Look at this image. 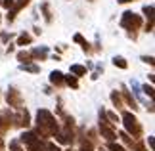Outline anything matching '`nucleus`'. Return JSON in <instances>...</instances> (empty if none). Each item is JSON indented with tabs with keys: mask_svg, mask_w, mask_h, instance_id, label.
Returning <instances> with one entry per match:
<instances>
[{
	"mask_svg": "<svg viewBox=\"0 0 155 151\" xmlns=\"http://www.w3.org/2000/svg\"><path fill=\"white\" fill-rule=\"evenodd\" d=\"M59 132V123L56 120V117L48 111V109H38L37 113V134L40 140H46L50 136H56Z\"/></svg>",
	"mask_w": 155,
	"mask_h": 151,
	"instance_id": "1",
	"label": "nucleus"
},
{
	"mask_svg": "<svg viewBox=\"0 0 155 151\" xmlns=\"http://www.w3.org/2000/svg\"><path fill=\"white\" fill-rule=\"evenodd\" d=\"M123 124H124V128H127L124 132H127L128 136H132L134 140H140L142 138V132H144L142 130V124L138 123V119H136L132 113H128V111L123 113Z\"/></svg>",
	"mask_w": 155,
	"mask_h": 151,
	"instance_id": "2",
	"label": "nucleus"
},
{
	"mask_svg": "<svg viewBox=\"0 0 155 151\" xmlns=\"http://www.w3.org/2000/svg\"><path fill=\"white\" fill-rule=\"evenodd\" d=\"M121 27L127 29L128 34L132 38H136V33L134 31H138V29L142 27V17L138 14H134V11H124L123 17H121Z\"/></svg>",
	"mask_w": 155,
	"mask_h": 151,
	"instance_id": "3",
	"label": "nucleus"
},
{
	"mask_svg": "<svg viewBox=\"0 0 155 151\" xmlns=\"http://www.w3.org/2000/svg\"><path fill=\"white\" fill-rule=\"evenodd\" d=\"M17 142L27 146V151H46V142H42L35 132H25Z\"/></svg>",
	"mask_w": 155,
	"mask_h": 151,
	"instance_id": "4",
	"label": "nucleus"
},
{
	"mask_svg": "<svg viewBox=\"0 0 155 151\" xmlns=\"http://www.w3.org/2000/svg\"><path fill=\"white\" fill-rule=\"evenodd\" d=\"M100 132L102 138H105L107 142H115L117 132H115V124H111L105 117V109H100Z\"/></svg>",
	"mask_w": 155,
	"mask_h": 151,
	"instance_id": "5",
	"label": "nucleus"
},
{
	"mask_svg": "<svg viewBox=\"0 0 155 151\" xmlns=\"http://www.w3.org/2000/svg\"><path fill=\"white\" fill-rule=\"evenodd\" d=\"M14 126V115L10 113V109L0 111V143H2L4 136L10 132V128Z\"/></svg>",
	"mask_w": 155,
	"mask_h": 151,
	"instance_id": "6",
	"label": "nucleus"
},
{
	"mask_svg": "<svg viewBox=\"0 0 155 151\" xmlns=\"http://www.w3.org/2000/svg\"><path fill=\"white\" fill-rule=\"evenodd\" d=\"M6 101H8V105L14 107V109H21L23 107V96L15 86H10L8 94H6Z\"/></svg>",
	"mask_w": 155,
	"mask_h": 151,
	"instance_id": "7",
	"label": "nucleus"
},
{
	"mask_svg": "<svg viewBox=\"0 0 155 151\" xmlns=\"http://www.w3.org/2000/svg\"><path fill=\"white\" fill-rule=\"evenodd\" d=\"M14 124L19 126V128H29L31 126V115H29L27 109H17V113L14 115Z\"/></svg>",
	"mask_w": 155,
	"mask_h": 151,
	"instance_id": "8",
	"label": "nucleus"
},
{
	"mask_svg": "<svg viewBox=\"0 0 155 151\" xmlns=\"http://www.w3.org/2000/svg\"><path fill=\"white\" fill-rule=\"evenodd\" d=\"M121 96L124 98V101H127V103L132 107V111H136L138 109V103H136V100L132 98V96H130V92L127 90V86H121Z\"/></svg>",
	"mask_w": 155,
	"mask_h": 151,
	"instance_id": "9",
	"label": "nucleus"
},
{
	"mask_svg": "<svg viewBox=\"0 0 155 151\" xmlns=\"http://www.w3.org/2000/svg\"><path fill=\"white\" fill-rule=\"evenodd\" d=\"M50 82L54 84V86H65L63 73H59V71H52V73H50Z\"/></svg>",
	"mask_w": 155,
	"mask_h": 151,
	"instance_id": "10",
	"label": "nucleus"
},
{
	"mask_svg": "<svg viewBox=\"0 0 155 151\" xmlns=\"http://www.w3.org/2000/svg\"><path fill=\"white\" fill-rule=\"evenodd\" d=\"M33 59H37V61H44L46 57H48V50H46V46H40V48H35L31 52Z\"/></svg>",
	"mask_w": 155,
	"mask_h": 151,
	"instance_id": "11",
	"label": "nucleus"
},
{
	"mask_svg": "<svg viewBox=\"0 0 155 151\" xmlns=\"http://www.w3.org/2000/svg\"><path fill=\"white\" fill-rule=\"evenodd\" d=\"M111 101H113V105H115V109H123L124 103H123V98H121V92H111Z\"/></svg>",
	"mask_w": 155,
	"mask_h": 151,
	"instance_id": "12",
	"label": "nucleus"
},
{
	"mask_svg": "<svg viewBox=\"0 0 155 151\" xmlns=\"http://www.w3.org/2000/svg\"><path fill=\"white\" fill-rule=\"evenodd\" d=\"M17 61H21V65H27V63L35 61V59L31 56V52H19V54H17Z\"/></svg>",
	"mask_w": 155,
	"mask_h": 151,
	"instance_id": "13",
	"label": "nucleus"
},
{
	"mask_svg": "<svg viewBox=\"0 0 155 151\" xmlns=\"http://www.w3.org/2000/svg\"><path fill=\"white\" fill-rule=\"evenodd\" d=\"M71 75L73 77H84L86 67H82V65H71Z\"/></svg>",
	"mask_w": 155,
	"mask_h": 151,
	"instance_id": "14",
	"label": "nucleus"
},
{
	"mask_svg": "<svg viewBox=\"0 0 155 151\" xmlns=\"http://www.w3.org/2000/svg\"><path fill=\"white\" fill-rule=\"evenodd\" d=\"M42 14H44V19H46V23H52V19H54V15H52V11H50V4L48 2H44L42 6Z\"/></svg>",
	"mask_w": 155,
	"mask_h": 151,
	"instance_id": "15",
	"label": "nucleus"
},
{
	"mask_svg": "<svg viewBox=\"0 0 155 151\" xmlns=\"http://www.w3.org/2000/svg\"><path fill=\"white\" fill-rule=\"evenodd\" d=\"M31 42H33V37H31V34H27V33H23L21 37L17 38L15 44H17V46H25V44H31Z\"/></svg>",
	"mask_w": 155,
	"mask_h": 151,
	"instance_id": "16",
	"label": "nucleus"
},
{
	"mask_svg": "<svg viewBox=\"0 0 155 151\" xmlns=\"http://www.w3.org/2000/svg\"><path fill=\"white\" fill-rule=\"evenodd\" d=\"M113 63H115L117 67H121V69H127V67H128L127 59H124V57H121V56H115V57H113Z\"/></svg>",
	"mask_w": 155,
	"mask_h": 151,
	"instance_id": "17",
	"label": "nucleus"
},
{
	"mask_svg": "<svg viewBox=\"0 0 155 151\" xmlns=\"http://www.w3.org/2000/svg\"><path fill=\"white\" fill-rule=\"evenodd\" d=\"M65 84L71 86V88H79V80H77V77H73V75L65 77Z\"/></svg>",
	"mask_w": 155,
	"mask_h": 151,
	"instance_id": "18",
	"label": "nucleus"
},
{
	"mask_svg": "<svg viewBox=\"0 0 155 151\" xmlns=\"http://www.w3.org/2000/svg\"><path fill=\"white\" fill-rule=\"evenodd\" d=\"M130 149H132V151H147L146 146H144V143H142L140 140H134V142H132V146H130Z\"/></svg>",
	"mask_w": 155,
	"mask_h": 151,
	"instance_id": "19",
	"label": "nucleus"
},
{
	"mask_svg": "<svg viewBox=\"0 0 155 151\" xmlns=\"http://www.w3.org/2000/svg\"><path fill=\"white\" fill-rule=\"evenodd\" d=\"M81 151H94L92 149V143L86 140V138H81Z\"/></svg>",
	"mask_w": 155,
	"mask_h": 151,
	"instance_id": "20",
	"label": "nucleus"
},
{
	"mask_svg": "<svg viewBox=\"0 0 155 151\" xmlns=\"http://www.w3.org/2000/svg\"><path fill=\"white\" fill-rule=\"evenodd\" d=\"M21 69H25V71H29V73H38V71H40V67H38V65H33V63L21 65Z\"/></svg>",
	"mask_w": 155,
	"mask_h": 151,
	"instance_id": "21",
	"label": "nucleus"
},
{
	"mask_svg": "<svg viewBox=\"0 0 155 151\" xmlns=\"http://www.w3.org/2000/svg\"><path fill=\"white\" fill-rule=\"evenodd\" d=\"M121 138H123V142H124V146H127V147H130V146H132V136H128L127 134V132H121Z\"/></svg>",
	"mask_w": 155,
	"mask_h": 151,
	"instance_id": "22",
	"label": "nucleus"
},
{
	"mask_svg": "<svg viewBox=\"0 0 155 151\" xmlns=\"http://www.w3.org/2000/svg\"><path fill=\"white\" fill-rule=\"evenodd\" d=\"M107 149H109V151H127L123 146H119V143H115V142H109V143H107Z\"/></svg>",
	"mask_w": 155,
	"mask_h": 151,
	"instance_id": "23",
	"label": "nucleus"
},
{
	"mask_svg": "<svg viewBox=\"0 0 155 151\" xmlns=\"http://www.w3.org/2000/svg\"><path fill=\"white\" fill-rule=\"evenodd\" d=\"M105 117H107V120H109L111 124H115V123H119V117L113 111H105Z\"/></svg>",
	"mask_w": 155,
	"mask_h": 151,
	"instance_id": "24",
	"label": "nucleus"
},
{
	"mask_svg": "<svg viewBox=\"0 0 155 151\" xmlns=\"http://www.w3.org/2000/svg\"><path fill=\"white\" fill-rule=\"evenodd\" d=\"M142 11H144V14L147 15V19H153V6H151V4L144 6V10H142Z\"/></svg>",
	"mask_w": 155,
	"mask_h": 151,
	"instance_id": "25",
	"label": "nucleus"
},
{
	"mask_svg": "<svg viewBox=\"0 0 155 151\" xmlns=\"http://www.w3.org/2000/svg\"><path fill=\"white\" fill-rule=\"evenodd\" d=\"M10 149H12V151H23V147H21V143L17 142V140H14V142H10Z\"/></svg>",
	"mask_w": 155,
	"mask_h": 151,
	"instance_id": "26",
	"label": "nucleus"
},
{
	"mask_svg": "<svg viewBox=\"0 0 155 151\" xmlns=\"http://www.w3.org/2000/svg\"><path fill=\"white\" fill-rule=\"evenodd\" d=\"M144 92L150 96V98H153V86H147V84H146V86H144Z\"/></svg>",
	"mask_w": 155,
	"mask_h": 151,
	"instance_id": "27",
	"label": "nucleus"
},
{
	"mask_svg": "<svg viewBox=\"0 0 155 151\" xmlns=\"http://www.w3.org/2000/svg\"><path fill=\"white\" fill-rule=\"evenodd\" d=\"M46 151H61L58 146H54V143H46Z\"/></svg>",
	"mask_w": 155,
	"mask_h": 151,
	"instance_id": "28",
	"label": "nucleus"
},
{
	"mask_svg": "<svg viewBox=\"0 0 155 151\" xmlns=\"http://www.w3.org/2000/svg\"><path fill=\"white\" fill-rule=\"evenodd\" d=\"M151 31H153V19H150L146 23V33H151Z\"/></svg>",
	"mask_w": 155,
	"mask_h": 151,
	"instance_id": "29",
	"label": "nucleus"
},
{
	"mask_svg": "<svg viewBox=\"0 0 155 151\" xmlns=\"http://www.w3.org/2000/svg\"><path fill=\"white\" fill-rule=\"evenodd\" d=\"M2 6H4V8H12V6H14V0H2Z\"/></svg>",
	"mask_w": 155,
	"mask_h": 151,
	"instance_id": "30",
	"label": "nucleus"
},
{
	"mask_svg": "<svg viewBox=\"0 0 155 151\" xmlns=\"http://www.w3.org/2000/svg\"><path fill=\"white\" fill-rule=\"evenodd\" d=\"M142 59H144L146 63H150V65H153V57H151V56H150V57H147V56H144V57H142Z\"/></svg>",
	"mask_w": 155,
	"mask_h": 151,
	"instance_id": "31",
	"label": "nucleus"
},
{
	"mask_svg": "<svg viewBox=\"0 0 155 151\" xmlns=\"http://www.w3.org/2000/svg\"><path fill=\"white\" fill-rule=\"evenodd\" d=\"M73 40H75V42H79V44H81V42L84 40V38H82V34H75V38H73Z\"/></svg>",
	"mask_w": 155,
	"mask_h": 151,
	"instance_id": "32",
	"label": "nucleus"
},
{
	"mask_svg": "<svg viewBox=\"0 0 155 151\" xmlns=\"http://www.w3.org/2000/svg\"><path fill=\"white\" fill-rule=\"evenodd\" d=\"M147 142H150V147H151V151L155 149V142H153V138H147Z\"/></svg>",
	"mask_w": 155,
	"mask_h": 151,
	"instance_id": "33",
	"label": "nucleus"
},
{
	"mask_svg": "<svg viewBox=\"0 0 155 151\" xmlns=\"http://www.w3.org/2000/svg\"><path fill=\"white\" fill-rule=\"evenodd\" d=\"M119 4H128V2H136V0H117Z\"/></svg>",
	"mask_w": 155,
	"mask_h": 151,
	"instance_id": "34",
	"label": "nucleus"
},
{
	"mask_svg": "<svg viewBox=\"0 0 155 151\" xmlns=\"http://www.w3.org/2000/svg\"><path fill=\"white\" fill-rule=\"evenodd\" d=\"M88 2H96V0H88Z\"/></svg>",
	"mask_w": 155,
	"mask_h": 151,
	"instance_id": "35",
	"label": "nucleus"
},
{
	"mask_svg": "<svg viewBox=\"0 0 155 151\" xmlns=\"http://www.w3.org/2000/svg\"><path fill=\"white\" fill-rule=\"evenodd\" d=\"M67 151H73V149H67Z\"/></svg>",
	"mask_w": 155,
	"mask_h": 151,
	"instance_id": "36",
	"label": "nucleus"
},
{
	"mask_svg": "<svg viewBox=\"0 0 155 151\" xmlns=\"http://www.w3.org/2000/svg\"><path fill=\"white\" fill-rule=\"evenodd\" d=\"M0 4H2V0H0Z\"/></svg>",
	"mask_w": 155,
	"mask_h": 151,
	"instance_id": "37",
	"label": "nucleus"
},
{
	"mask_svg": "<svg viewBox=\"0 0 155 151\" xmlns=\"http://www.w3.org/2000/svg\"><path fill=\"white\" fill-rule=\"evenodd\" d=\"M0 21H2V17H0Z\"/></svg>",
	"mask_w": 155,
	"mask_h": 151,
	"instance_id": "38",
	"label": "nucleus"
}]
</instances>
